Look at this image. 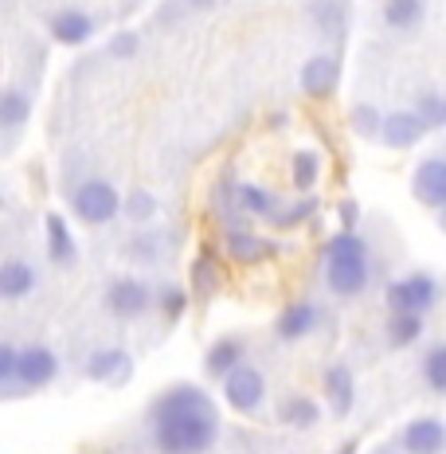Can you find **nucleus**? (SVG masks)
Instances as JSON below:
<instances>
[{"label": "nucleus", "instance_id": "obj_1", "mask_svg": "<svg viewBox=\"0 0 446 454\" xmlns=\"http://www.w3.org/2000/svg\"><path fill=\"white\" fill-rule=\"evenodd\" d=\"M149 439L160 454H207L220 439V411L200 384H173L149 403Z\"/></svg>", "mask_w": 446, "mask_h": 454}, {"label": "nucleus", "instance_id": "obj_2", "mask_svg": "<svg viewBox=\"0 0 446 454\" xmlns=\"http://www.w3.org/2000/svg\"><path fill=\"white\" fill-rule=\"evenodd\" d=\"M372 278V262H368V243L360 231H337L325 243V286L337 298H360Z\"/></svg>", "mask_w": 446, "mask_h": 454}, {"label": "nucleus", "instance_id": "obj_3", "mask_svg": "<svg viewBox=\"0 0 446 454\" xmlns=\"http://www.w3.org/2000/svg\"><path fill=\"white\" fill-rule=\"evenodd\" d=\"M439 298H442L439 278L426 270L403 274V278L387 282V290H384V301L392 314H426V309L439 306Z\"/></svg>", "mask_w": 446, "mask_h": 454}, {"label": "nucleus", "instance_id": "obj_4", "mask_svg": "<svg viewBox=\"0 0 446 454\" xmlns=\"http://www.w3.org/2000/svg\"><path fill=\"white\" fill-rule=\"evenodd\" d=\"M121 192L113 188L110 181H98V176H90V181H82L79 188L71 192V207L74 215H79L87 227H106L121 215Z\"/></svg>", "mask_w": 446, "mask_h": 454}, {"label": "nucleus", "instance_id": "obj_5", "mask_svg": "<svg viewBox=\"0 0 446 454\" xmlns=\"http://www.w3.org/2000/svg\"><path fill=\"white\" fill-rule=\"evenodd\" d=\"M220 384H223L227 408L239 415H254L262 408V400H267V380H262V372L251 364H239L231 376H223Z\"/></svg>", "mask_w": 446, "mask_h": 454}, {"label": "nucleus", "instance_id": "obj_6", "mask_svg": "<svg viewBox=\"0 0 446 454\" xmlns=\"http://www.w3.org/2000/svg\"><path fill=\"white\" fill-rule=\"evenodd\" d=\"M153 290L145 286V282H137V278H118V282H110V290H106V309L113 317H121V321H137V317H145L149 309H153Z\"/></svg>", "mask_w": 446, "mask_h": 454}, {"label": "nucleus", "instance_id": "obj_7", "mask_svg": "<svg viewBox=\"0 0 446 454\" xmlns=\"http://www.w3.org/2000/svg\"><path fill=\"white\" fill-rule=\"evenodd\" d=\"M59 376V356L47 345H24L20 348V368H16V387L24 392H40V387L55 384Z\"/></svg>", "mask_w": 446, "mask_h": 454}, {"label": "nucleus", "instance_id": "obj_8", "mask_svg": "<svg viewBox=\"0 0 446 454\" xmlns=\"http://www.w3.org/2000/svg\"><path fill=\"white\" fill-rule=\"evenodd\" d=\"M411 196L423 207L442 212L446 207V157H426L411 173Z\"/></svg>", "mask_w": 446, "mask_h": 454}, {"label": "nucleus", "instance_id": "obj_9", "mask_svg": "<svg viewBox=\"0 0 446 454\" xmlns=\"http://www.w3.org/2000/svg\"><path fill=\"white\" fill-rule=\"evenodd\" d=\"M223 247H227V259L243 262V267H251V262H267V259H274V251H278L270 239H262L259 231H251V227H239V223H227Z\"/></svg>", "mask_w": 446, "mask_h": 454}, {"label": "nucleus", "instance_id": "obj_10", "mask_svg": "<svg viewBox=\"0 0 446 454\" xmlns=\"http://www.w3.org/2000/svg\"><path fill=\"white\" fill-rule=\"evenodd\" d=\"M82 376L94 384H126L129 376H134V356L126 353V348H98V353H90V361L82 364Z\"/></svg>", "mask_w": 446, "mask_h": 454}, {"label": "nucleus", "instance_id": "obj_11", "mask_svg": "<svg viewBox=\"0 0 446 454\" xmlns=\"http://www.w3.org/2000/svg\"><path fill=\"white\" fill-rule=\"evenodd\" d=\"M400 450L403 454H442L446 450V427L434 415H419L400 431Z\"/></svg>", "mask_w": 446, "mask_h": 454}, {"label": "nucleus", "instance_id": "obj_12", "mask_svg": "<svg viewBox=\"0 0 446 454\" xmlns=\"http://www.w3.org/2000/svg\"><path fill=\"white\" fill-rule=\"evenodd\" d=\"M298 82H301V94L313 98V102L333 98V90L340 82V63L333 59V55H313V59H306V67H301Z\"/></svg>", "mask_w": 446, "mask_h": 454}, {"label": "nucleus", "instance_id": "obj_13", "mask_svg": "<svg viewBox=\"0 0 446 454\" xmlns=\"http://www.w3.org/2000/svg\"><path fill=\"white\" fill-rule=\"evenodd\" d=\"M423 137H426V121L419 118V110H392L384 118L379 141H384L387 149H411V145H419Z\"/></svg>", "mask_w": 446, "mask_h": 454}, {"label": "nucleus", "instance_id": "obj_14", "mask_svg": "<svg viewBox=\"0 0 446 454\" xmlns=\"http://www.w3.org/2000/svg\"><path fill=\"white\" fill-rule=\"evenodd\" d=\"M321 387H325V403L337 419H345L356 403V380H353V368L348 364H329L325 376H321Z\"/></svg>", "mask_w": 446, "mask_h": 454}, {"label": "nucleus", "instance_id": "obj_15", "mask_svg": "<svg viewBox=\"0 0 446 454\" xmlns=\"http://www.w3.org/2000/svg\"><path fill=\"white\" fill-rule=\"evenodd\" d=\"M317 317H321V309L313 306V301H293V306H286L278 314V321H274V337H278V340L309 337L313 329H317Z\"/></svg>", "mask_w": 446, "mask_h": 454}, {"label": "nucleus", "instance_id": "obj_16", "mask_svg": "<svg viewBox=\"0 0 446 454\" xmlns=\"http://www.w3.org/2000/svg\"><path fill=\"white\" fill-rule=\"evenodd\" d=\"M43 231H47V259H51L55 267H74L79 243H74V235H71V223L63 220L59 212H51L43 220Z\"/></svg>", "mask_w": 446, "mask_h": 454}, {"label": "nucleus", "instance_id": "obj_17", "mask_svg": "<svg viewBox=\"0 0 446 454\" xmlns=\"http://www.w3.org/2000/svg\"><path fill=\"white\" fill-rule=\"evenodd\" d=\"M243 356H246V345H243L239 337H220V340H212V345H207L204 372L215 376V380H223V376H231L239 364H246Z\"/></svg>", "mask_w": 446, "mask_h": 454}, {"label": "nucleus", "instance_id": "obj_18", "mask_svg": "<svg viewBox=\"0 0 446 454\" xmlns=\"http://www.w3.org/2000/svg\"><path fill=\"white\" fill-rule=\"evenodd\" d=\"M94 35V20L82 8H63V12L51 16V40L63 47H79Z\"/></svg>", "mask_w": 446, "mask_h": 454}, {"label": "nucleus", "instance_id": "obj_19", "mask_svg": "<svg viewBox=\"0 0 446 454\" xmlns=\"http://www.w3.org/2000/svg\"><path fill=\"white\" fill-rule=\"evenodd\" d=\"M282 207V196H274L262 184H235V212L251 215V220H274Z\"/></svg>", "mask_w": 446, "mask_h": 454}, {"label": "nucleus", "instance_id": "obj_20", "mask_svg": "<svg viewBox=\"0 0 446 454\" xmlns=\"http://www.w3.org/2000/svg\"><path fill=\"white\" fill-rule=\"evenodd\" d=\"M35 282H40V274L32 270V262L24 259H4V267H0V298L4 301H20L35 290Z\"/></svg>", "mask_w": 446, "mask_h": 454}, {"label": "nucleus", "instance_id": "obj_21", "mask_svg": "<svg viewBox=\"0 0 446 454\" xmlns=\"http://www.w3.org/2000/svg\"><path fill=\"white\" fill-rule=\"evenodd\" d=\"M220 282H223L220 254H215V247H200V259L192 262V274H188V290L200 298H212L220 290Z\"/></svg>", "mask_w": 446, "mask_h": 454}, {"label": "nucleus", "instance_id": "obj_22", "mask_svg": "<svg viewBox=\"0 0 446 454\" xmlns=\"http://www.w3.org/2000/svg\"><path fill=\"white\" fill-rule=\"evenodd\" d=\"M27 118H32V94L20 87H8L0 94V126H4L8 134H16V129L27 126Z\"/></svg>", "mask_w": 446, "mask_h": 454}, {"label": "nucleus", "instance_id": "obj_23", "mask_svg": "<svg viewBox=\"0 0 446 454\" xmlns=\"http://www.w3.org/2000/svg\"><path fill=\"white\" fill-rule=\"evenodd\" d=\"M423 329H426L423 314H392L384 321V337L392 348H411L423 337Z\"/></svg>", "mask_w": 446, "mask_h": 454}, {"label": "nucleus", "instance_id": "obj_24", "mask_svg": "<svg viewBox=\"0 0 446 454\" xmlns=\"http://www.w3.org/2000/svg\"><path fill=\"white\" fill-rule=\"evenodd\" d=\"M278 419L286 423V427L309 431L313 423L321 419V408H317V403H313V395H290V400H282V408H278Z\"/></svg>", "mask_w": 446, "mask_h": 454}, {"label": "nucleus", "instance_id": "obj_25", "mask_svg": "<svg viewBox=\"0 0 446 454\" xmlns=\"http://www.w3.org/2000/svg\"><path fill=\"white\" fill-rule=\"evenodd\" d=\"M317 181H321V153H313V149L293 153V160H290V184L298 188V192H313Z\"/></svg>", "mask_w": 446, "mask_h": 454}, {"label": "nucleus", "instance_id": "obj_26", "mask_svg": "<svg viewBox=\"0 0 446 454\" xmlns=\"http://www.w3.org/2000/svg\"><path fill=\"white\" fill-rule=\"evenodd\" d=\"M384 20L395 32H411L423 20V0H384Z\"/></svg>", "mask_w": 446, "mask_h": 454}, {"label": "nucleus", "instance_id": "obj_27", "mask_svg": "<svg viewBox=\"0 0 446 454\" xmlns=\"http://www.w3.org/2000/svg\"><path fill=\"white\" fill-rule=\"evenodd\" d=\"M157 212H160L157 196H153V192H145V188H134V192L126 196V204H121V215H126V220L134 223V227L153 223V220H157Z\"/></svg>", "mask_w": 446, "mask_h": 454}, {"label": "nucleus", "instance_id": "obj_28", "mask_svg": "<svg viewBox=\"0 0 446 454\" xmlns=\"http://www.w3.org/2000/svg\"><path fill=\"white\" fill-rule=\"evenodd\" d=\"M165 247H168V239L160 231H153V227H141L134 239L126 243L129 259H137V262H157L160 254H165Z\"/></svg>", "mask_w": 446, "mask_h": 454}, {"label": "nucleus", "instance_id": "obj_29", "mask_svg": "<svg viewBox=\"0 0 446 454\" xmlns=\"http://www.w3.org/2000/svg\"><path fill=\"white\" fill-rule=\"evenodd\" d=\"M384 118H387V114H379L376 106H368V102H356V106L348 110V126H353V134L368 137V141L384 134Z\"/></svg>", "mask_w": 446, "mask_h": 454}, {"label": "nucleus", "instance_id": "obj_30", "mask_svg": "<svg viewBox=\"0 0 446 454\" xmlns=\"http://www.w3.org/2000/svg\"><path fill=\"white\" fill-rule=\"evenodd\" d=\"M313 212H317V196H301L298 204H282L278 215H274L270 223H274V227H301Z\"/></svg>", "mask_w": 446, "mask_h": 454}, {"label": "nucleus", "instance_id": "obj_31", "mask_svg": "<svg viewBox=\"0 0 446 454\" xmlns=\"http://www.w3.org/2000/svg\"><path fill=\"white\" fill-rule=\"evenodd\" d=\"M423 380L434 387V392L446 395V345H434L431 353L423 356Z\"/></svg>", "mask_w": 446, "mask_h": 454}, {"label": "nucleus", "instance_id": "obj_32", "mask_svg": "<svg viewBox=\"0 0 446 454\" xmlns=\"http://www.w3.org/2000/svg\"><path fill=\"white\" fill-rule=\"evenodd\" d=\"M157 309L165 314V321H180V314L188 309V290H184V286H165V290H157Z\"/></svg>", "mask_w": 446, "mask_h": 454}, {"label": "nucleus", "instance_id": "obj_33", "mask_svg": "<svg viewBox=\"0 0 446 454\" xmlns=\"http://www.w3.org/2000/svg\"><path fill=\"white\" fill-rule=\"evenodd\" d=\"M415 110H419V118L426 121V129H439L446 126V94H423L419 102H415Z\"/></svg>", "mask_w": 446, "mask_h": 454}, {"label": "nucleus", "instance_id": "obj_34", "mask_svg": "<svg viewBox=\"0 0 446 454\" xmlns=\"http://www.w3.org/2000/svg\"><path fill=\"white\" fill-rule=\"evenodd\" d=\"M16 368H20V348L4 340V345H0V384H4L8 392L16 387Z\"/></svg>", "mask_w": 446, "mask_h": 454}, {"label": "nucleus", "instance_id": "obj_35", "mask_svg": "<svg viewBox=\"0 0 446 454\" xmlns=\"http://www.w3.org/2000/svg\"><path fill=\"white\" fill-rule=\"evenodd\" d=\"M317 20L329 35H340V27H345V8H337V0H325V4H317Z\"/></svg>", "mask_w": 446, "mask_h": 454}, {"label": "nucleus", "instance_id": "obj_36", "mask_svg": "<svg viewBox=\"0 0 446 454\" xmlns=\"http://www.w3.org/2000/svg\"><path fill=\"white\" fill-rule=\"evenodd\" d=\"M106 51L113 55V59H129V55L137 51V35H134V32H118V35L110 40Z\"/></svg>", "mask_w": 446, "mask_h": 454}, {"label": "nucleus", "instance_id": "obj_37", "mask_svg": "<svg viewBox=\"0 0 446 454\" xmlns=\"http://www.w3.org/2000/svg\"><path fill=\"white\" fill-rule=\"evenodd\" d=\"M337 215H340V231H356V220H360L356 200H340L337 204Z\"/></svg>", "mask_w": 446, "mask_h": 454}, {"label": "nucleus", "instance_id": "obj_38", "mask_svg": "<svg viewBox=\"0 0 446 454\" xmlns=\"http://www.w3.org/2000/svg\"><path fill=\"white\" fill-rule=\"evenodd\" d=\"M184 4H188V8H212L215 0H184Z\"/></svg>", "mask_w": 446, "mask_h": 454}, {"label": "nucleus", "instance_id": "obj_39", "mask_svg": "<svg viewBox=\"0 0 446 454\" xmlns=\"http://www.w3.org/2000/svg\"><path fill=\"white\" fill-rule=\"evenodd\" d=\"M333 454H356V442H345V447L333 450Z\"/></svg>", "mask_w": 446, "mask_h": 454}, {"label": "nucleus", "instance_id": "obj_40", "mask_svg": "<svg viewBox=\"0 0 446 454\" xmlns=\"http://www.w3.org/2000/svg\"><path fill=\"white\" fill-rule=\"evenodd\" d=\"M439 227H442V235H446V207H442V212H439Z\"/></svg>", "mask_w": 446, "mask_h": 454}]
</instances>
